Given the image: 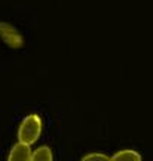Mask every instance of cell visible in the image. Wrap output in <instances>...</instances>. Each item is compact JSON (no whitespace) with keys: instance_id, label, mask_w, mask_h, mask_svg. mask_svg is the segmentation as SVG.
Instances as JSON below:
<instances>
[{"instance_id":"6da1fadb","label":"cell","mask_w":153,"mask_h":161,"mask_svg":"<svg viewBox=\"0 0 153 161\" xmlns=\"http://www.w3.org/2000/svg\"><path fill=\"white\" fill-rule=\"evenodd\" d=\"M42 118L37 114H30L21 121L18 127V142L24 145H33L42 134Z\"/></svg>"},{"instance_id":"7a4b0ae2","label":"cell","mask_w":153,"mask_h":161,"mask_svg":"<svg viewBox=\"0 0 153 161\" xmlns=\"http://www.w3.org/2000/svg\"><path fill=\"white\" fill-rule=\"evenodd\" d=\"M0 39L12 49H19L24 46V36L21 31L8 21H0Z\"/></svg>"},{"instance_id":"3957f363","label":"cell","mask_w":153,"mask_h":161,"mask_svg":"<svg viewBox=\"0 0 153 161\" xmlns=\"http://www.w3.org/2000/svg\"><path fill=\"white\" fill-rule=\"evenodd\" d=\"M31 157H33V152H31L29 145L18 142L9 151V155H8L6 161H31Z\"/></svg>"},{"instance_id":"277c9868","label":"cell","mask_w":153,"mask_h":161,"mask_svg":"<svg viewBox=\"0 0 153 161\" xmlns=\"http://www.w3.org/2000/svg\"><path fill=\"white\" fill-rule=\"evenodd\" d=\"M112 161H141V154L134 149H122L112 157Z\"/></svg>"},{"instance_id":"5b68a950","label":"cell","mask_w":153,"mask_h":161,"mask_svg":"<svg viewBox=\"0 0 153 161\" xmlns=\"http://www.w3.org/2000/svg\"><path fill=\"white\" fill-rule=\"evenodd\" d=\"M31 161H54V154L51 148L48 146H40L33 152Z\"/></svg>"},{"instance_id":"8992f818","label":"cell","mask_w":153,"mask_h":161,"mask_svg":"<svg viewBox=\"0 0 153 161\" xmlns=\"http://www.w3.org/2000/svg\"><path fill=\"white\" fill-rule=\"evenodd\" d=\"M80 161H112V157L101 154V152H91V154H86L82 157Z\"/></svg>"}]
</instances>
